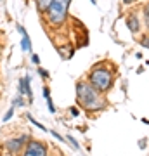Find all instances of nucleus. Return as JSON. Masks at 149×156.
<instances>
[{"instance_id":"1","label":"nucleus","mask_w":149,"mask_h":156,"mask_svg":"<svg viewBox=\"0 0 149 156\" xmlns=\"http://www.w3.org/2000/svg\"><path fill=\"white\" fill-rule=\"evenodd\" d=\"M76 99L78 104L83 106L87 111H99L104 108V101L101 97V92L95 90L88 82H78L76 83Z\"/></svg>"},{"instance_id":"2","label":"nucleus","mask_w":149,"mask_h":156,"mask_svg":"<svg viewBox=\"0 0 149 156\" xmlns=\"http://www.w3.org/2000/svg\"><path fill=\"white\" fill-rule=\"evenodd\" d=\"M69 4H71V0H52L50 7L47 9V19L52 26H61L66 21Z\"/></svg>"},{"instance_id":"3","label":"nucleus","mask_w":149,"mask_h":156,"mask_svg":"<svg viewBox=\"0 0 149 156\" xmlns=\"http://www.w3.org/2000/svg\"><path fill=\"white\" fill-rule=\"evenodd\" d=\"M88 83L92 85L95 90H99L101 94L108 92L111 89V85H113V75L108 69H104V68H95L88 75Z\"/></svg>"},{"instance_id":"4","label":"nucleus","mask_w":149,"mask_h":156,"mask_svg":"<svg viewBox=\"0 0 149 156\" xmlns=\"http://www.w3.org/2000/svg\"><path fill=\"white\" fill-rule=\"evenodd\" d=\"M23 156H47V146L42 140H28Z\"/></svg>"},{"instance_id":"5","label":"nucleus","mask_w":149,"mask_h":156,"mask_svg":"<svg viewBox=\"0 0 149 156\" xmlns=\"http://www.w3.org/2000/svg\"><path fill=\"white\" fill-rule=\"evenodd\" d=\"M30 140V137L28 135H21V137H14V139H9L5 142V147L9 153H12V154H16V153H19L21 149H24L26 147V142Z\"/></svg>"},{"instance_id":"6","label":"nucleus","mask_w":149,"mask_h":156,"mask_svg":"<svg viewBox=\"0 0 149 156\" xmlns=\"http://www.w3.org/2000/svg\"><path fill=\"white\" fill-rule=\"evenodd\" d=\"M19 95H28V99H33V92L30 87V76H23L19 80Z\"/></svg>"},{"instance_id":"7","label":"nucleus","mask_w":149,"mask_h":156,"mask_svg":"<svg viewBox=\"0 0 149 156\" xmlns=\"http://www.w3.org/2000/svg\"><path fill=\"white\" fill-rule=\"evenodd\" d=\"M127 28L130 30L132 33H137L139 30H140V23H139L135 14H130V16L127 17Z\"/></svg>"},{"instance_id":"8","label":"nucleus","mask_w":149,"mask_h":156,"mask_svg":"<svg viewBox=\"0 0 149 156\" xmlns=\"http://www.w3.org/2000/svg\"><path fill=\"white\" fill-rule=\"evenodd\" d=\"M17 31L23 35V42H21L23 50H24V52H30V50H31V44H30V37H28V33L24 31L23 26H19V24H17Z\"/></svg>"},{"instance_id":"9","label":"nucleus","mask_w":149,"mask_h":156,"mask_svg":"<svg viewBox=\"0 0 149 156\" xmlns=\"http://www.w3.org/2000/svg\"><path fill=\"white\" fill-rule=\"evenodd\" d=\"M35 4H37L40 12H47V9H49L50 4H52V0H35Z\"/></svg>"},{"instance_id":"10","label":"nucleus","mask_w":149,"mask_h":156,"mask_svg":"<svg viewBox=\"0 0 149 156\" xmlns=\"http://www.w3.org/2000/svg\"><path fill=\"white\" fill-rule=\"evenodd\" d=\"M44 97L47 99V104H49V109L52 113L55 111V108H54V104H52V101H50V90L47 89V87H44Z\"/></svg>"},{"instance_id":"11","label":"nucleus","mask_w":149,"mask_h":156,"mask_svg":"<svg viewBox=\"0 0 149 156\" xmlns=\"http://www.w3.org/2000/svg\"><path fill=\"white\" fill-rule=\"evenodd\" d=\"M144 23H146V28L149 30V4L144 7Z\"/></svg>"},{"instance_id":"12","label":"nucleus","mask_w":149,"mask_h":156,"mask_svg":"<svg viewBox=\"0 0 149 156\" xmlns=\"http://www.w3.org/2000/svg\"><path fill=\"white\" fill-rule=\"evenodd\" d=\"M12 115H14V106H12L11 109H9V111L5 113V116H4V122H9V120L12 118Z\"/></svg>"},{"instance_id":"13","label":"nucleus","mask_w":149,"mask_h":156,"mask_svg":"<svg viewBox=\"0 0 149 156\" xmlns=\"http://www.w3.org/2000/svg\"><path fill=\"white\" fill-rule=\"evenodd\" d=\"M12 106H24V102H23V97H21V95L12 101Z\"/></svg>"},{"instance_id":"14","label":"nucleus","mask_w":149,"mask_h":156,"mask_svg":"<svg viewBox=\"0 0 149 156\" xmlns=\"http://www.w3.org/2000/svg\"><path fill=\"white\" fill-rule=\"evenodd\" d=\"M139 44L142 45V47H146V49H149V37H144V38L139 40Z\"/></svg>"},{"instance_id":"15","label":"nucleus","mask_w":149,"mask_h":156,"mask_svg":"<svg viewBox=\"0 0 149 156\" xmlns=\"http://www.w3.org/2000/svg\"><path fill=\"white\" fill-rule=\"evenodd\" d=\"M68 140H69V142H71L73 146H75V149H78V142H76V140H75V139H73L71 135H68Z\"/></svg>"},{"instance_id":"16","label":"nucleus","mask_w":149,"mask_h":156,"mask_svg":"<svg viewBox=\"0 0 149 156\" xmlns=\"http://www.w3.org/2000/svg\"><path fill=\"white\" fill-rule=\"evenodd\" d=\"M38 73H40V76H44V78H47V76H49V73L45 71V69H42V68L38 69Z\"/></svg>"},{"instance_id":"17","label":"nucleus","mask_w":149,"mask_h":156,"mask_svg":"<svg viewBox=\"0 0 149 156\" xmlns=\"http://www.w3.org/2000/svg\"><path fill=\"white\" fill-rule=\"evenodd\" d=\"M31 61H33L35 64H38V62H40V59H38V56H35V54H33V56H31Z\"/></svg>"},{"instance_id":"18","label":"nucleus","mask_w":149,"mask_h":156,"mask_svg":"<svg viewBox=\"0 0 149 156\" xmlns=\"http://www.w3.org/2000/svg\"><path fill=\"white\" fill-rule=\"evenodd\" d=\"M69 111H71V115H75V116H76V115H78V109H76V108H71Z\"/></svg>"},{"instance_id":"19","label":"nucleus","mask_w":149,"mask_h":156,"mask_svg":"<svg viewBox=\"0 0 149 156\" xmlns=\"http://www.w3.org/2000/svg\"><path fill=\"white\" fill-rule=\"evenodd\" d=\"M123 2H125V4H133L135 0H123Z\"/></svg>"}]
</instances>
